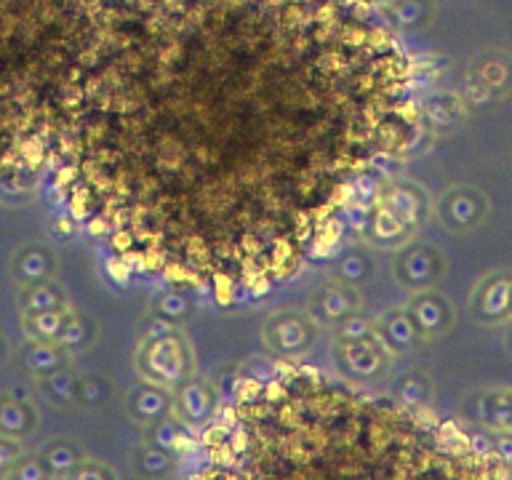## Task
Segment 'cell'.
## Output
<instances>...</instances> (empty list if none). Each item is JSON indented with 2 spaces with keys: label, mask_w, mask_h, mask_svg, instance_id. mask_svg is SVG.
<instances>
[{
  "label": "cell",
  "mask_w": 512,
  "mask_h": 480,
  "mask_svg": "<svg viewBox=\"0 0 512 480\" xmlns=\"http://www.w3.org/2000/svg\"><path fill=\"white\" fill-rule=\"evenodd\" d=\"M488 200L475 187H454L438 200V219L451 232H470L486 222Z\"/></svg>",
  "instance_id": "3957f363"
},
{
  "label": "cell",
  "mask_w": 512,
  "mask_h": 480,
  "mask_svg": "<svg viewBox=\"0 0 512 480\" xmlns=\"http://www.w3.org/2000/svg\"><path fill=\"white\" fill-rule=\"evenodd\" d=\"M398 280L411 291H427L438 286L440 278L446 275V259L438 248L427 243H414L398 256Z\"/></svg>",
  "instance_id": "277c9868"
},
{
  "label": "cell",
  "mask_w": 512,
  "mask_h": 480,
  "mask_svg": "<svg viewBox=\"0 0 512 480\" xmlns=\"http://www.w3.org/2000/svg\"><path fill=\"white\" fill-rule=\"evenodd\" d=\"M246 475H448L456 451L411 411L320 376L280 374L246 395L227 430Z\"/></svg>",
  "instance_id": "7a4b0ae2"
},
{
  "label": "cell",
  "mask_w": 512,
  "mask_h": 480,
  "mask_svg": "<svg viewBox=\"0 0 512 480\" xmlns=\"http://www.w3.org/2000/svg\"><path fill=\"white\" fill-rule=\"evenodd\" d=\"M470 310L480 323H507L512 318V272H491L480 280Z\"/></svg>",
  "instance_id": "5b68a950"
},
{
  "label": "cell",
  "mask_w": 512,
  "mask_h": 480,
  "mask_svg": "<svg viewBox=\"0 0 512 480\" xmlns=\"http://www.w3.org/2000/svg\"><path fill=\"white\" fill-rule=\"evenodd\" d=\"M472 78L486 88L488 94H512V54L507 51H486L472 64Z\"/></svg>",
  "instance_id": "ba28073f"
},
{
  "label": "cell",
  "mask_w": 512,
  "mask_h": 480,
  "mask_svg": "<svg viewBox=\"0 0 512 480\" xmlns=\"http://www.w3.org/2000/svg\"><path fill=\"white\" fill-rule=\"evenodd\" d=\"M374 3H392V0H374Z\"/></svg>",
  "instance_id": "8fae6325"
},
{
  "label": "cell",
  "mask_w": 512,
  "mask_h": 480,
  "mask_svg": "<svg viewBox=\"0 0 512 480\" xmlns=\"http://www.w3.org/2000/svg\"><path fill=\"white\" fill-rule=\"evenodd\" d=\"M464 414H467V419L483 424V427H491L494 432L512 430V387L475 392L464 403Z\"/></svg>",
  "instance_id": "8992f818"
},
{
  "label": "cell",
  "mask_w": 512,
  "mask_h": 480,
  "mask_svg": "<svg viewBox=\"0 0 512 480\" xmlns=\"http://www.w3.org/2000/svg\"><path fill=\"white\" fill-rule=\"evenodd\" d=\"M419 336H438L446 334L451 323H454V307L440 291H416V299L411 302V312Z\"/></svg>",
  "instance_id": "52a82bcc"
},
{
  "label": "cell",
  "mask_w": 512,
  "mask_h": 480,
  "mask_svg": "<svg viewBox=\"0 0 512 480\" xmlns=\"http://www.w3.org/2000/svg\"><path fill=\"white\" fill-rule=\"evenodd\" d=\"M416 123L371 0H110L54 139L110 251L235 294L299 270Z\"/></svg>",
  "instance_id": "6da1fadb"
},
{
  "label": "cell",
  "mask_w": 512,
  "mask_h": 480,
  "mask_svg": "<svg viewBox=\"0 0 512 480\" xmlns=\"http://www.w3.org/2000/svg\"><path fill=\"white\" fill-rule=\"evenodd\" d=\"M504 344H507V352L512 355V318L507 320V331H504Z\"/></svg>",
  "instance_id": "30bf717a"
},
{
  "label": "cell",
  "mask_w": 512,
  "mask_h": 480,
  "mask_svg": "<svg viewBox=\"0 0 512 480\" xmlns=\"http://www.w3.org/2000/svg\"><path fill=\"white\" fill-rule=\"evenodd\" d=\"M387 6H390L392 22L398 27H406V30H416V27L430 24L432 11H435L432 0H392Z\"/></svg>",
  "instance_id": "9c48e42d"
}]
</instances>
